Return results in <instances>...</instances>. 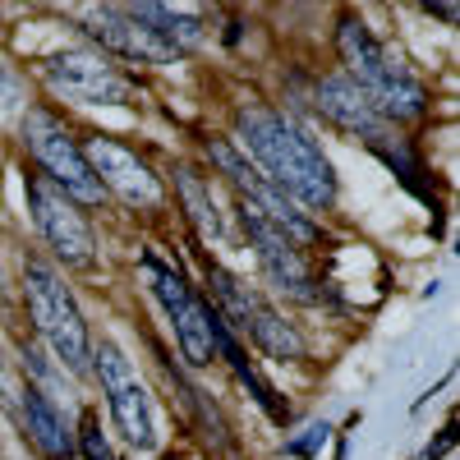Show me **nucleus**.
<instances>
[{
    "instance_id": "obj_16",
    "label": "nucleus",
    "mask_w": 460,
    "mask_h": 460,
    "mask_svg": "<svg viewBox=\"0 0 460 460\" xmlns=\"http://www.w3.org/2000/svg\"><path fill=\"white\" fill-rule=\"evenodd\" d=\"M23 396V419H28V433H32V442L42 447V451H51V456H65L69 451V433H65V419H60V410L51 405V396L42 392V387H28V392H19Z\"/></svg>"
},
{
    "instance_id": "obj_12",
    "label": "nucleus",
    "mask_w": 460,
    "mask_h": 460,
    "mask_svg": "<svg viewBox=\"0 0 460 460\" xmlns=\"http://www.w3.org/2000/svg\"><path fill=\"white\" fill-rule=\"evenodd\" d=\"M84 23H88V32L97 37V42L106 47V51H115V56H125V60H138V65H171L175 60V51L166 47V42H157L129 10H120V5H88L84 10Z\"/></svg>"
},
{
    "instance_id": "obj_6",
    "label": "nucleus",
    "mask_w": 460,
    "mask_h": 460,
    "mask_svg": "<svg viewBox=\"0 0 460 460\" xmlns=\"http://www.w3.org/2000/svg\"><path fill=\"white\" fill-rule=\"evenodd\" d=\"M23 138H28L32 157L42 162V171H47V180L56 189H65V194L79 199V203H97L102 199V180L93 175L84 147L74 143L47 111H32L28 115V120H23Z\"/></svg>"
},
{
    "instance_id": "obj_22",
    "label": "nucleus",
    "mask_w": 460,
    "mask_h": 460,
    "mask_svg": "<svg viewBox=\"0 0 460 460\" xmlns=\"http://www.w3.org/2000/svg\"><path fill=\"white\" fill-rule=\"evenodd\" d=\"M429 14H438V19H447V23H456V10H451V5H438V10H429Z\"/></svg>"
},
{
    "instance_id": "obj_2",
    "label": "nucleus",
    "mask_w": 460,
    "mask_h": 460,
    "mask_svg": "<svg viewBox=\"0 0 460 460\" xmlns=\"http://www.w3.org/2000/svg\"><path fill=\"white\" fill-rule=\"evenodd\" d=\"M336 42H341L345 69H350V84L364 93V102L382 115V120H414V115L429 111V93L373 42V32L359 19H345Z\"/></svg>"
},
{
    "instance_id": "obj_5",
    "label": "nucleus",
    "mask_w": 460,
    "mask_h": 460,
    "mask_svg": "<svg viewBox=\"0 0 460 460\" xmlns=\"http://www.w3.org/2000/svg\"><path fill=\"white\" fill-rule=\"evenodd\" d=\"M143 272L152 281V295H157L162 309L171 314V327H175V341H180L184 359L194 364V368L212 364V355H217V345H212V309L184 286V277L175 272V267H166L162 258L147 253L143 258Z\"/></svg>"
},
{
    "instance_id": "obj_14",
    "label": "nucleus",
    "mask_w": 460,
    "mask_h": 460,
    "mask_svg": "<svg viewBox=\"0 0 460 460\" xmlns=\"http://www.w3.org/2000/svg\"><path fill=\"white\" fill-rule=\"evenodd\" d=\"M318 111L332 115L341 129L364 134L368 143L382 138V115L364 102V93H359L350 79H323V84H318Z\"/></svg>"
},
{
    "instance_id": "obj_9",
    "label": "nucleus",
    "mask_w": 460,
    "mask_h": 460,
    "mask_svg": "<svg viewBox=\"0 0 460 460\" xmlns=\"http://www.w3.org/2000/svg\"><path fill=\"white\" fill-rule=\"evenodd\" d=\"M28 208L37 230L47 235V244L56 249V258H65L69 267H88L93 262V230L84 221V212L69 203L65 189H56L47 175H32L28 180Z\"/></svg>"
},
{
    "instance_id": "obj_4",
    "label": "nucleus",
    "mask_w": 460,
    "mask_h": 460,
    "mask_svg": "<svg viewBox=\"0 0 460 460\" xmlns=\"http://www.w3.org/2000/svg\"><path fill=\"white\" fill-rule=\"evenodd\" d=\"M208 281H212V295H217L221 323H235L244 336H253L262 350L272 355V359H281V364L304 355V345H299L295 327L281 323V314H277L258 290H249L240 277H230L226 267H208Z\"/></svg>"
},
{
    "instance_id": "obj_21",
    "label": "nucleus",
    "mask_w": 460,
    "mask_h": 460,
    "mask_svg": "<svg viewBox=\"0 0 460 460\" xmlns=\"http://www.w3.org/2000/svg\"><path fill=\"white\" fill-rule=\"evenodd\" d=\"M10 102V74H5V65H0V106Z\"/></svg>"
},
{
    "instance_id": "obj_19",
    "label": "nucleus",
    "mask_w": 460,
    "mask_h": 460,
    "mask_svg": "<svg viewBox=\"0 0 460 460\" xmlns=\"http://www.w3.org/2000/svg\"><path fill=\"white\" fill-rule=\"evenodd\" d=\"M327 433H332L327 424H314V429H304V438H295L286 451H290V456H314V451L327 442Z\"/></svg>"
},
{
    "instance_id": "obj_8",
    "label": "nucleus",
    "mask_w": 460,
    "mask_h": 460,
    "mask_svg": "<svg viewBox=\"0 0 460 460\" xmlns=\"http://www.w3.org/2000/svg\"><path fill=\"white\" fill-rule=\"evenodd\" d=\"M240 217H244V230H249V240H253V249H258V262H262L267 281H272L277 290H286L290 299L318 304L323 290H318V281H314V272H309V262H304V249L286 235L277 221H267L258 208L244 203Z\"/></svg>"
},
{
    "instance_id": "obj_13",
    "label": "nucleus",
    "mask_w": 460,
    "mask_h": 460,
    "mask_svg": "<svg viewBox=\"0 0 460 460\" xmlns=\"http://www.w3.org/2000/svg\"><path fill=\"white\" fill-rule=\"evenodd\" d=\"M84 157H88L93 175H97L102 184H111L125 203H134V208H157V203H162V184H157V175H152L129 147L111 143V138H93Z\"/></svg>"
},
{
    "instance_id": "obj_18",
    "label": "nucleus",
    "mask_w": 460,
    "mask_h": 460,
    "mask_svg": "<svg viewBox=\"0 0 460 460\" xmlns=\"http://www.w3.org/2000/svg\"><path fill=\"white\" fill-rule=\"evenodd\" d=\"M79 447H84V456H88V460H115L111 442H106V438H102V429H97V414H84V433H79Z\"/></svg>"
},
{
    "instance_id": "obj_15",
    "label": "nucleus",
    "mask_w": 460,
    "mask_h": 460,
    "mask_svg": "<svg viewBox=\"0 0 460 460\" xmlns=\"http://www.w3.org/2000/svg\"><path fill=\"white\" fill-rule=\"evenodd\" d=\"M125 10H129V14H134L152 37H157V42H166L175 56L203 42V23H199L194 14H189V10H175V5H152V0H147V5H125Z\"/></svg>"
},
{
    "instance_id": "obj_11",
    "label": "nucleus",
    "mask_w": 460,
    "mask_h": 460,
    "mask_svg": "<svg viewBox=\"0 0 460 460\" xmlns=\"http://www.w3.org/2000/svg\"><path fill=\"white\" fill-rule=\"evenodd\" d=\"M42 79L56 97L79 106H120L129 97V84L93 51H60L42 60Z\"/></svg>"
},
{
    "instance_id": "obj_20",
    "label": "nucleus",
    "mask_w": 460,
    "mask_h": 460,
    "mask_svg": "<svg viewBox=\"0 0 460 460\" xmlns=\"http://www.w3.org/2000/svg\"><path fill=\"white\" fill-rule=\"evenodd\" d=\"M0 410H10L14 419H23V410H19V387L5 377V368H0Z\"/></svg>"
},
{
    "instance_id": "obj_1",
    "label": "nucleus",
    "mask_w": 460,
    "mask_h": 460,
    "mask_svg": "<svg viewBox=\"0 0 460 460\" xmlns=\"http://www.w3.org/2000/svg\"><path fill=\"white\" fill-rule=\"evenodd\" d=\"M240 138L244 152L262 166V175L272 180L286 199H295L299 208H332L336 203V175L332 162L323 157V147L295 129L290 120L272 111H240Z\"/></svg>"
},
{
    "instance_id": "obj_3",
    "label": "nucleus",
    "mask_w": 460,
    "mask_h": 460,
    "mask_svg": "<svg viewBox=\"0 0 460 460\" xmlns=\"http://www.w3.org/2000/svg\"><path fill=\"white\" fill-rule=\"evenodd\" d=\"M23 295H28V314L37 323V332L47 336V345L56 350V359L69 373L88 368V327L74 295L65 290V281L51 272L47 262H28L23 267Z\"/></svg>"
},
{
    "instance_id": "obj_17",
    "label": "nucleus",
    "mask_w": 460,
    "mask_h": 460,
    "mask_svg": "<svg viewBox=\"0 0 460 460\" xmlns=\"http://www.w3.org/2000/svg\"><path fill=\"white\" fill-rule=\"evenodd\" d=\"M180 194H184V208L194 212V221H199V230H203V235L221 240V217H217V208H212V194L203 189V180H199L194 171H180Z\"/></svg>"
},
{
    "instance_id": "obj_10",
    "label": "nucleus",
    "mask_w": 460,
    "mask_h": 460,
    "mask_svg": "<svg viewBox=\"0 0 460 460\" xmlns=\"http://www.w3.org/2000/svg\"><path fill=\"white\" fill-rule=\"evenodd\" d=\"M93 359H97V377H102V392H106V401H111L115 424H120V433H125L138 451H147L152 442H157V429H152V405H147V392H143L138 373L129 368V359H125L120 345H111V341L97 345Z\"/></svg>"
},
{
    "instance_id": "obj_7",
    "label": "nucleus",
    "mask_w": 460,
    "mask_h": 460,
    "mask_svg": "<svg viewBox=\"0 0 460 460\" xmlns=\"http://www.w3.org/2000/svg\"><path fill=\"white\" fill-rule=\"evenodd\" d=\"M208 152H212V162L221 166V175H230V184H235L240 194H244V203H249V208H258L267 221H277L295 244H314V240H318L314 217H309V212H299V203H295V199H286L281 189H277L272 180H267L262 171H253V166H249V162H244L230 143H221V138H217Z\"/></svg>"
}]
</instances>
